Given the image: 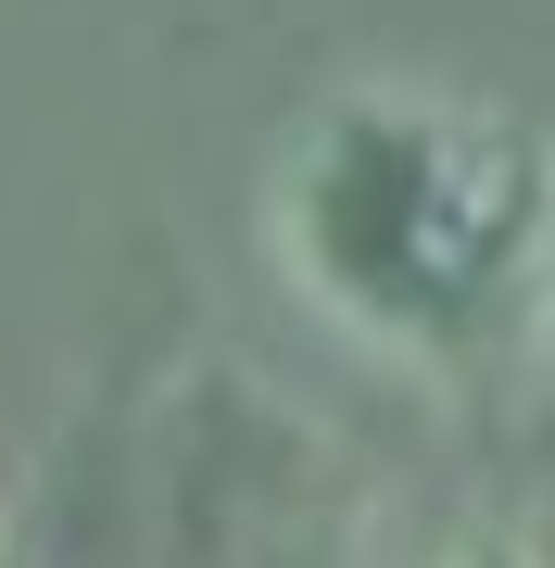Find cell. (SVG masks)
Masks as SVG:
<instances>
[{"label": "cell", "instance_id": "6da1fadb", "mask_svg": "<svg viewBox=\"0 0 555 568\" xmlns=\"http://www.w3.org/2000/svg\"><path fill=\"white\" fill-rule=\"evenodd\" d=\"M266 253L353 354L505 392L555 354V126L353 77L266 164Z\"/></svg>", "mask_w": 555, "mask_h": 568}, {"label": "cell", "instance_id": "3957f363", "mask_svg": "<svg viewBox=\"0 0 555 568\" xmlns=\"http://www.w3.org/2000/svg\"><path fill=\"white\" fill-rule=\"evenodd\" d=\"M0 568H13V480H0Z\"/></svg>", "mask_w": 555, "mask_h": 568}, {"label": "cell", "instance_id": "7a4b0ae2", "mask_svg": "<svg viewBox=\"0 0 555 568\" xmlns=\"http://www.w3.org/2000/svg\"><path fill=\"white\" fill-rule=\"evenodd\" d=\"M442 568H555L543 544H517V530H480V544H454Z\"/></svg>", "mask_w": 555, "mask_h": 568}]
</instances>
